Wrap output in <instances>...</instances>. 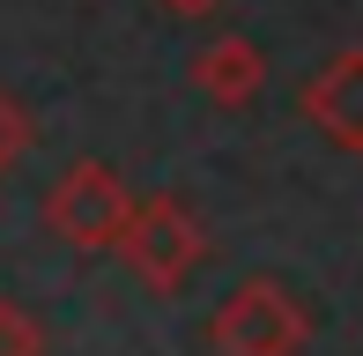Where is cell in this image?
I'll return each instance as SVG.
<instances>
[{
	"label": "cell",
	"mask_w": 363,
	"mask_h": 356,
	"mask_svg": "<svg viewBox=\"0 0 363 356\" xmlns=\"http://www.w3.org/2000/svg\"><path fill=\"white\" fill-rule=\"evenodd\" d=\"M23 149H30V111L15 104L8 89H0V171H8V164H15Z\"/></svg>",
	"instance_id": "52a82bcc"
},
{
	"label": "cell",
	"mask_w": 363,
	"mask_h": 356,
	"mask_svg": "<svg viewBox=\"0 0 363 356\" xmlns=\"http://www.w3.org/2000/svg\"><path fill=\"white\" fill-rule=\"evenodd\" d=\"M111 252L134 267L141 289L178 297V289L193 282V267L208 260V230H201V216H193L178 193H148V201H134V223H126V238Z\"/></svg>",
	"instance_id": "7a4b0ae2"
},
{
	"label": "cell",
	"mask_w": 363,
	"mask_h": 356,
	"mask_svg": "<svg viewBox=\"0 0 363 356\" xmlns=\"http://www.w3.org/2000/svg\"><path fill=\"white\" fill-rule=\"evenodd\" d=\"M0 356H45V327L15 297H0Z\"/></svg>",
	"instance_id": "8992f818"
},
{
	"label": "cell",
	"mask_w": 363,
	"mask_h": 356,
	"mask_svg": "<svg viewBox=\"0 0 363 356\" xmlns=\"http://www.w3.org/2000/svg\"><path fill=\"white\" fill-rule=\"evenodd\" d=\"M208 349L216 356H304L311 349V304L274 274H245L208 312Z\"/></svg>",
	"instance_id": "6da1fadb"
},
{
	"label": "cell",
	"mask_w": 363,
	"mask_h": 356,
	"mask_svg": "<svg viewBox=\"0 0 363 356\" xmlns=\"http://www.w3.org/2000/svg\"><path fill=\"white\" fill-rule=\"evenodd\" d=\"M126 223H134V186L96 156L67 164L52 178V193H45V230L74 252H111L126 238Z\"/></svg>",
	"instance_id": "3957f363"
},
{
	"label": "cell",
	"mask_w": 363,
	"mask_h": 356,
	"mask_svg": "<svg viewBox=\"0 0 363 356\" xmlns=\"http://www.w3.org/2000/svg\"><path fill=\"white\" fill-rule=\"evenodd\" d=\"M156 8H163V15H178V23H193V15H216L223 0H156Z\"/></svg>",
	"instance_id": "ba28073f"
},
{
	"label": "cell",
	"mask_w": 363,
	"mask_h": 356,
	"mask_svg": "<svg viewBox=\"0 0 363 356\" xmlns=\"http://www.w3.org/2000/svg\"><path fill=\"white\" fill-rule=\"evenodd\" d=\"M296 104H304V119L319 126L341 156H363V45H356V52H334L304 82Z\"/></svg>",
	"instance_id": "277c9868"
},
{
	"label": "cell",
	"mask_w": 363,
	"mask_h": 356,
	"mask_svg": "<svg viewBox=\"0 0 363 356\" xmlns=\"http://www.w3.org/2000/svg\"><path fill=\"white\" fill-rule=\"evenodd\" d=\"M259 82H267V52L252 38H216V45L193 52V89L223 111H245L259 96Z\"/></svg>",
	"instance_id": "5b68a950"
}]
</instances>
